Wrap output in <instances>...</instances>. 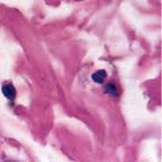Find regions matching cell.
I'll list each match as a JSON object with an SVG mask.
<instances>
[{"instance_id":"3957f363","label":"cell","mask_w":162,"mask_h":162,"mask_svg":"<svg viewBox=\"0 0 162 162\" xmlns=\"http://www.w3.org/2000/svg\"><path fill=\"white\" fill-rule=\"evenodd\" d=\"M105 91L112 96H118L119 95L118 88H116V87L114 85V83H108V85L105 87Z\"/></svg>"},{"instance_id":"7a4b0ae2","label":"cell","mask_w":162,"mask_h":162,"mask_svg":"<svg viewBox=\"0 0 162 162\" xmlns=\"http://www.w3.org/2000/svg\"><path fill=\"white\" fill-rule=\"evenodd\" d=\"M106 76H107V74H106V72L104 70H99V71H96L95 73H93L91 78L95 83H102L105 80Z\"/></svg>"},{"instance_id":"6da1fadb","label":"cell","mask_w":162,"mask_h":162,"mask_svg":"<svg viewBox=\"0 0 162 162\" xmlns=\"http://www.w3.org/2000/svg\"><path fill=\"white\" fill-rule=\"evenodd\" d=\"M2 92L4 94V96L8 98L9 100H14L16 97V88L14 87L13 85H10V83L3 86Z\"/></svg>"}]
</instances>
